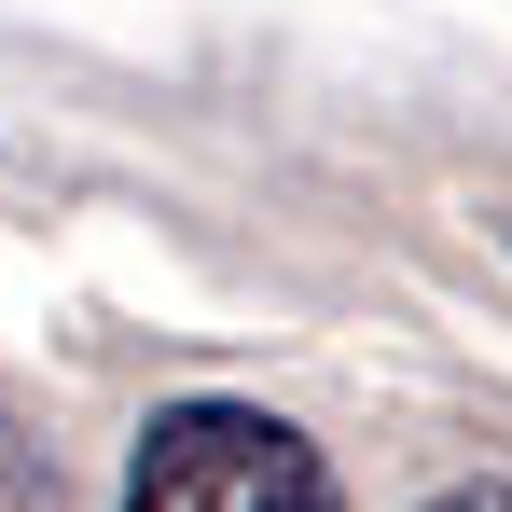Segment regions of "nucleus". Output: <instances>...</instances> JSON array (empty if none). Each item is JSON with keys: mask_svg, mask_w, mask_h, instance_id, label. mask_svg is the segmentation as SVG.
I'll list each match as a JSON object with an SVG mask.
<instances>
[{"mask_svg": "<svg viewBox=\"0 0 512 512\" xmlns=\"http://www.w3.org/2000/svg\"><path fill=\"white\" fill-rule=\"evenodd\" d=\"M111 512H346V485H333V457L291 416L194 388V402H167V416L139 429Z\"/></svg>", "mask_w": 512, "mask_h": 512, "instance_id": "1", "label": "nucleus"}, {"mask_svg": "<svg viewBox=\"0 0 512 512\" xmlns=\"http://www.w3.org/2000/svg\"><path fill=\"white\" fill-rule=\"evenodd\" d=\"M0 512H56V471H42L14 429H0Z\"/></svg>", "mask_w": 512, "mask_h": 512, "instance_id": "2", "label": "nucleus"}, {"mask_svg": "<svg viewBox=\"0 0 512 512\" xmlns=\"http://www.w3.org/2000/svg\"><path fill=\"white\" fill-rule=\"evenodd\" d=\"M429 512H512V485H443Z\"/></svg>", "mask_w": 512, "mask_h": 512, "instance_id": "3", "label": "nucleus"}]
</instances>
